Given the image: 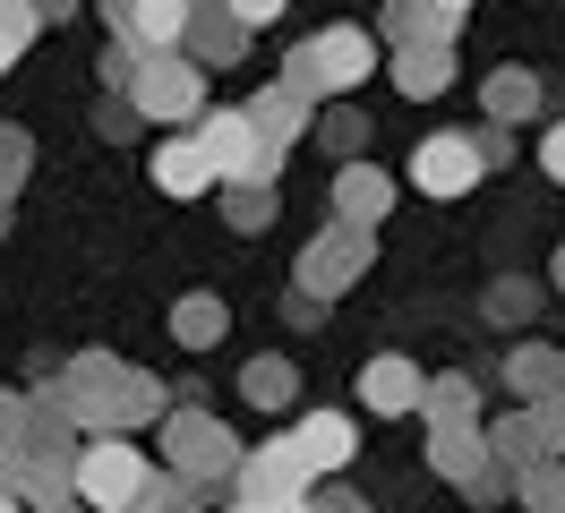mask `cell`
<instances>
[{"mask_svg": "<svg viewBox=\"0 0 565 513\" xmlns=\"http://www.w3.org/2000/svg\"><path fill=\"white\" fill-rule=\"evenodd\" d=\"M77 496H86V505H104V513L146 505V462L129 453V445H95V453L77 462Z\"/></svg>", "mask_w": 565, "mask_h": 513, "instance_id": "cell-1", "label": "cell"}, {"mask_svg": "<svg viewBox=\"0 0 565 513\" xmlns=\"http://www.w3.org/2000/svg\"><path fill=\"white\" fill-rule=\"evenodd\" d=\"M480 180V146L471 137H428L420 154H412V189L420 197H462Z\"/></svg>", "mask_w": 565, "mask_h": 513, "instance_id": "cell-2", "label": "cell"}, {"mask_svg": "<svg viewBox=\"0 0 565 513\" xmlns=\"http://www.w3.org/2000/svg\"><path fill=\"white\" fill-rule=\"evenodd\" d=\"M198 146H206L214 180H257V171H266V146H257V129H248L241 111H214Z\"/></svg>", "mask_w": 565, "mask_h": 513, "instance_id": "cell-3", "label": "cell"}, {"mask_svg": "<svg viewBox=\"0 0 565 513\" xmlns=\"http://www.w3.org/2000/svg\"><path fill=\"white\" fill-rule=\"evenodd\" d=\"M309 68H318V86H360V77L377 68V43H369L360 26H334V34H318Z\"/></svg>", "mask_w": 565, "mask_h": 513, "instance_id": "cell-4", "label": "cell"}, {"mask_svg": "<svg viewBox=\"0 0 565 513\" xmlns=\"http://www.w3.org/2000/svg\"><path fill=\"white\" fill-rule=\"evenodd\" d=\"M291 453H300V471H343V462H352V419H343V410L300 419V428H291Z\"/></svg>", "mask_w": 565, "mask_h": 513, "instance_id": "cell-5", "label": "cell"}, {"mask_svg": "<svg viewBox=\"0 0 565 513\" xmlns=\"http://www.w3.org/2000/svg\"><path fill=\"white\" fill-rule=\"evenodd\" d=\"M138 103L154 111V120H180V111H198V68H180V61H146V68H138Z\"/></svg>", "mask_w": 565, "mask_h": 513, "instance_id": "cell-6", "label": "cell"}, {"mask_svg": "<svg viewBox=\"0 0 565 513\" xmlns=\"http://www.w3.org/2000/svg\"><path fill=\"white\" fill-rule=\"evenodd\" d=\"M154 189H163V197H198V189H214L206 146H198V137H172V146L154 154Z\"/></svg>", "mask_w": 565, "mask_h": 513, "instance_id": "cell-7", "label": "cell"}, {"mask_svg": "<svg viewBox=\"0 0 565 513\" xmlns=\"http://www.w3.org/2000/svg\"><path fill=\"white\" fill-rule=\"evenodd\" d=\"M180 18H189V0H129V9H120V26H129V43H146V52H163V43H180Z\"/></svg>", "mask_w": 565, "mask_h": 513, "instance_id": "cell-8", "label": "cell"}, {"mask_svg": "<svg viewBox=\"0 0 565 513\" xmlns=\"http://www.w3.org/2000/svg\"><path fill=\"white\" fill-rule=\"evenodd\" d=\"M369 403H377V410H403V403H420V376L403 368V360H377V368H369Z\"/></svg>", "mask_w": 565, "mask_h": 513, "instance_id": "cell-9", "label": "cell"}, {"mask_svg": "<svg viewBox=\"0 0 565 513\" xmlns=\"http://www.w3.org/2000/svg\"><path fill=\"white\" fill-rule=\"evenodd\" d=\"M35 43V0H0V68Z\"/></svg>", "mask_w": 565, "mask_h": 513, "instance_id": "cell-10", "label": "cell"}, {"mask_svg": "<svg viewBox=\"0 0 565 513\" xmlns=\"http://www.w3.org/2000/svg\"><path fill=\"white\" fill-rule=\"evenodd\" d=\"M180 334H189V342H206V334H223V308H206V300H189V308H180Z\"/></svg>", "mask_w": 565, "mask_h": 513, "instance_id": "cell-11", "label": "cell"}, {"mask_svg": "<svg viewBox=\"0 0 565 513\" xmlns=\"http://www.w3.org/2000/svg\"><path fill=\"white\" fill-rule=\"evenodd\" d=\"M377 197H386V189H377L369 171H360V180H343V214H377Z\"/></svg>", "mask_w": 565, "mask_h": 513, "instance_id": "cell-12", "label": "cell"}, {"mask_svg": "<svg viewBox=\"0 0 565 513\" xmlns=\"http://www.w3.org/2000/svg\"><path fill=\"white\" fill-rule=\"evenodd\" d=\"M232 18H241V26H275L282 0H232Z\"/></svg>", "mask_w": 565, "mask_h": 513, "instance_id": "cell-13", "label": "cell"}, {"mask_svg": "<svg viewBox=\"0 0 565 513\" xmlns=\"http://www.w3.org/2000/svg\"><path fill=\"white\" fill-rule=\"evenodd\" d=\"M540 163H548V180H565V129L540 137Z\"/></svg>", "mask_w": 565, "mask_h": 513, "instance_id": "cell-14", "label": "cell"}, {"mask_svg": "<svg viewBox=\"0 0 565 513\" xmlns=\"http://www.w3.org/2000/svg\"><path fill=\"white\" fill-rule=\"evenodd\" d=\"M18 154H26V146H18V137H0V180H18Z\"/></svg>", "mask_w": 565, "mask_h": 513, "instance_id": "cell-15", "label": "cell"}, {"mask_svg": "<svg viewBox=\"0 0 565 513\" xmlns=\"http://www.w3.org/2000/svg\"><path fill=\"white\" fill-rule=\"evenodd\" d=\"M437 9H446V18H455V9H471V0H437Z\"/></svg>", "mask_w": 565, "mask_h": 513, "instance_id": "cell-16", "label": "cell"}, {"mask_svg": "<svg viewBox=\"0 0 565 513\" xmlns=\"http://www.w3.org/2000/svg\"><path fill=\"white\" fill-rule=\"evenodd\" d=\"M0 513H18V496H0Z\"/></svg>", "mask_w": 565, "mask_h": 513, "instance_id": "cell-17", "label": "cell"}]
</instances>
